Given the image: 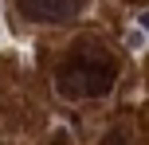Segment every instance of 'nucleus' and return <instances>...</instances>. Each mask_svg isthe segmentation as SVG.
<instances>
[{"mask_svg":"<svg viewBox=\"0 0 149 145\" xmlns=\"http://www.w3.org/2000/svg\"><path fill=\"white\" fill-rule=\"evenodd\" d=\"M20 12L28 16V20L55 24V20H67L74 12V0H20Z\"/></svg>","mask_w":149,"mask_h":145,"instance_id":"2","label":"nucleus"},{"mask_svg":"<svg viewBox=\"0 0 149 145\" xmlns=\"http://www.w3.org/2000/svg\"><path fill=\"white\" fill-rule=\"evenodd\" d=\"M145 43V35H141V28H137V31H130V47H134V51H137V47H141Z\"/></svg>","mask_w":149,"mask_h":145,"instance_id":"3","label":"nucleus"},{"mask_svg":"<svg viewBox=\"0 0 149 145\" xmlns=\"http://www.w3.org/2000/svg\"><path fill=\"white\" fill-rule=\"evenodd\" d=\"M114 83V63L110 55L90 51V55H74L67 63V71L59 75V86L71 94V98H94V94H106Z\"/></svg>","mask_w":149,"mask_h":145,"instance_id":"1","label":"nucleus"},{"mask_svg":"<svg viewBox=\"0 0 149 145\" xmlns=\"http://www.w3.org/2000/svg\"><path fill=\"white\" fill-rule=\"evenodd\" d=\"M137 28H141L145 35H149V12H141V16H137Z\"/></svg>","mask_w":149,"mask_h":145,"instance_id":"4","label":"nucleus"}]
</instances>
